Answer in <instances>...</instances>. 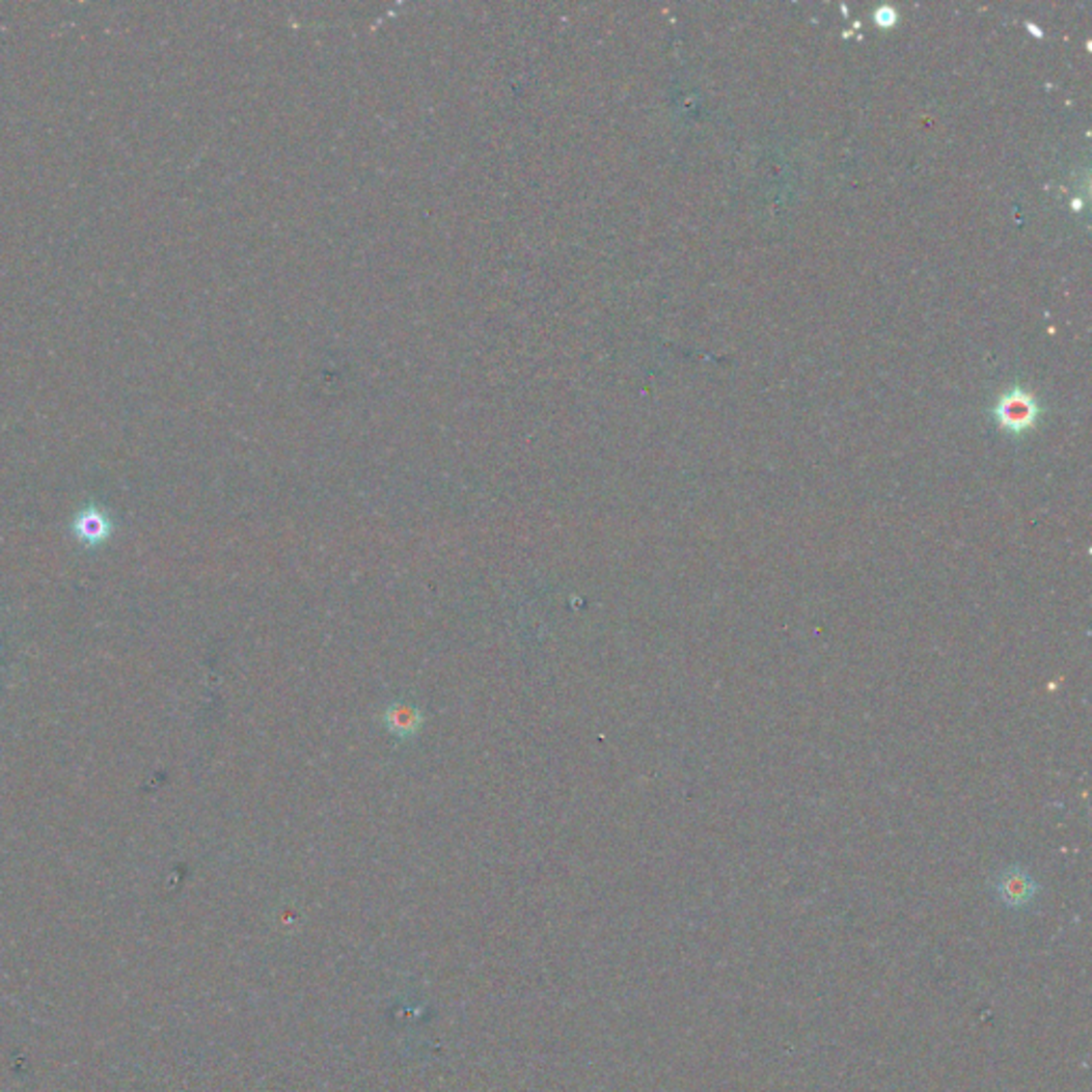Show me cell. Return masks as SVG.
<instances>
[{
  "label": "cell",
  "mask_w": 1092,
  "mask_h": 1092,
  "mask_svg": "<svg viewBox=\"0 0 1092 1092\" xmlns=\"http://www.w3.org/2000/svg\"><path fill=\"white\" fill-rule=\"evenodd\" d=\"M996 889L998 896L1003 898V903H1007L1009 907H1024L1035 898L1037 884L1024 871L1014 868V871H1007L998 879Z\"/></svg>",
  "instance_id": "3"
},
{
  "label": "cell",
  "mask_w": 1092,
  "mask_h": 1092,
  "mask_svg": "<svg viewBox=\"0 0 1092 1092\" xmlns=\"http://www.w3.org/2000/svg\"><path fill=\"white\" fill-rule=\"evenodd\" d=\"M387 723H389V730L396 732L397 736H412L414 732L419 730V723H421V715L412 709V706H393V709L387 713Z\"/></svg>",
  "instance_id": "4"
},
{
  "label": "cell",
  "mask_w": 1092,
  "mask_h": 1092,
  "mask_svg": "<svg viewBox=\"0 0 1092 1092\" xmlns=\"http://www.w3.org/2000/svg\"><path fill=\"white\" fill-rule=\"evenodd\" d=\"M114 530H116L114 519L109 517V512L105 508H100L96 504L84 505V508L75 514L73 523H70V532H73L75 540L86 546V549H98V546H103L111 538Z\"/></svg>",
  "instance_id": "2"
},
{
  "label": "cell",
  "mask_w": 1092,
  "mask_h": 1092,
  "mask_svg": "<svg viewBox=\"0 0 1092 1092\" xmlns=\"http://www.w3.org/2000/svg\"><path fill=\"white\" fill-rule=\"evenodd\" d=\"M995 419L1011 433H1024L1039 419V403L1030 393L1016 387L1000 396L995 406Z\"/></svg>",
  "instance_id": "1"
},
{
  "label": "cell",
  "mask_w": 1092,
  "mask_h": 1092,
  "mask_svg": "<svg viewBox=\"0 0 1092 1092\" xmlns=\"http://www.w3.org/2000/svg\"><path fill=\"white\" fill-rule=\"evenodd\" d=\"M875 22L879 26H892L896 22V14L892 7H882L879 12L875 14Z\"/></svg>",
  "instance_id": "5"
}]
</instances>
